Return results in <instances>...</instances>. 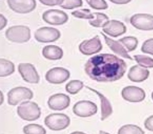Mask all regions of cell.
Masks as SVG:
<instances>
[{"instance_id": "cell-1", "label": "cell", "mask_w": 153, "mask_h": 134, "mask_svg": "<svg viewBox=\"0 0 153 134\" xmlns=\"http://www.w3.org/2000/svg\"><path fill=\"white\" fill-rule=\"evenodd\" d=\"M127 65L114 55L104 54L91 58L85 64V70L92 79L99 82H113L126 73Z\"/></svg>"}, {"instance_id": "cell-2", "label": "cell", "mask_w": 153, "mask_h": 134, "mask_svg": "<svg viewBox=\"0 0 153 134\" xmlns=\"http://www.w3.org/2000/svg\"><path fill=\"white\" fill-rule=\"evenodd\" d=\"M18 114L21 118L26 121L37 120L40 117L41 112L38 105L34 102L25 101L17 107Z\"/></svg>"}, {"instance_id": "cell-3", "label": "cell", "mask_w": 153, "mask_h": 134, "mask_svg": "<svg viewBox=\"0 0 153 134\" xmlns=\"http://www.w3.org/2000/svg\"><path fill=\"white\" fill-rule=\"evenodd\" d=\"M30 30L24 25H15L9 28L6 32V37L13 42L22 43L30 39Z\"/></svg>"}, {"instance_id": "cell-4", "label": "cell", "mask_w": 153, "mask_h": 134, "mask_svg": "<svg viewBox=\"0 0 153 134\" xmlns=\"http://www.w3.org/2000/svg\"><path fill=\"white\" fill-rule=\"evenodd\" d=\"M69 117L62 113H53L45 118L46 126L51 130L59 131L67 128L70 124Z\"/></svg>"}, {"instance_id": "cell-5", "label": "cell", "mask_w": 153, "mask_h": 134, "mask_svg": "<svg viewBox=\"0 0 153 134\" xmlns=\"http://www.w3.org/2000/svg\"><path fill=\"white\" fill-rule=\"evenodd\" d=\"M33 96V93L30 89L25 87H16L8 93V103L10 105L16 106L23 100H30Z\"/></svg>"}, {"instance_id": "cell-6", "label": "cell", "mask_w": 153, "mask_h": 134, "mask_svg": "<svg viewBox=\"0 0 153 134\" xmlns=\"http://www.w3.org/2000/svg\"><path fill=\"white\" fill-rule=\"evenodd\" d=\"M98 111L97 105L91 101H79L73 107V112L76 116L82 118L90 117L96 114Z\"/></svg>"}, {"instance_id": "cell-7", "label": "cell", "mask_w": 153, "mask_h": 134, "mask_svg": "<svg viewBox=\"0 0 153 134\" xmlns=\"http://www.w3.org/2000/svg\"><path fill=\"white\" fill-rule=\"evenodd\" d=\"M60 36L61 33L59 30L53 27H42L34 33L35 39L42 43L53 42L57 40Z\"/></svg>"}, {"instance_id": "cell-8", "label": "cell", "mask_w": 153, "mask_h": 134, "mask_svg": "<svg viewBox=\"0 0 153 134\" xmlns=\"http://www.w3.org/2000/svg\"><path fill=\"white\" fill-rule=\"evenodd\" d=\"M130 23L138 30L142 31L153 30V16L149 14H135L130 19Z\"/></svg>"}, {"instance_id": "cell-9", "label": "cell", "mask_w": 153, "mask_h": 134, "mask_svg": "<svg viewBox=\"0 0 153 134\" xmlns=\"http://www.w3.org/2000/svg\"><path fill=\"white\" fill-rule=\"evenodd\" d=\"M42 19L49 24L59 25L64 24L68 21V16L67 13L62 10L50 9L43 13Z\"/></svg>"}, {"instance_id": "cell-10", "label": "cell", "mask_w": 153, "mask_h": 134, "mask_svg": "<svg viewBox=\"0 0 153 134\" xmlns=\"http://www.w3.org/2000/svg\"><path fill=\"white\" fill-rule=\"evenodd\" d=\"M102 48V44L98 35H96L91 40L84 41L79 46L80 52L86 55L97 54L100 52Z\"/></svg>"}, {"instance_id": "cell-11", "label": "cell", "mask_w": 153, "mask_h": 134, "mask_svg": "<svg viewBox=\"0 0 153 134\" xmlns=\"http://www.w3.org/2000/svg\"><path fill=\"white\" fill-rule=\"evenodd\" d=\"M18 71L26 82L35 84L39 83V76L33 65L30 63H20L19 64Z\"/></svg>"}, {"instance_id": "cell-12", "label": "cell", "mask_w": 153, "mask_h": 134, "mask_svg": "<svg viewBox=\"0 0 153 134\" xmlns=\"http://www.w3.org/2000/svg\"><path fill=\"white\" fill-rule=\"evenodd\" d=\"M70 73L68 70L56 67L51 69L47 72L45 75L46 79L53 84H61L69 79Z\"/></svg>"}, {"instance_id": "cell-13", "label": "cell", "mask_w": 153, "mask_h": 134, "mask_svg": "<svg viewBox=\"0 0 153 134\" xmlns=\"http://www.w3.org/2000/svg\"><path fill=\"white\" fill-rule=\"evenodd\" d=\"M122 96L124 100L131 103L142 102L146 97V93L143 89L135 86H127L123 89Z\"/></svg>"}, {"instance_id": "cell-14", "label": "cell", "mask_w": 153, "mask_h": 134, "mask_svg": "<svg viewBox=\"0 0 153 134\" xmlns=\"http://www.w3.org/2000/svg\"><path fill=\"white\" fill-rule=\"evenodd\" d=\"M7 2L13 11L21 14L31 12L36 6L34 0H8Z\"/></svg>"}, {"instance_id": "cell-15", "label": "cell", "mask_w": 153, "mask_h": 134, "mask_svg": "<svg viewBox=\"0 0 153 134\" xmlns=\"http://www.w3.org/2000/svg\"><path fill=\"white\" fill-rule=\"evenodd\" d=\"M69 97L63 94H57L51 96L48 104L50 109L54 111H62L68 108L70 104Z\"/></svg>"}, {"instance_id": "cell-16", "label": "cell", "mask_w": 153, "mask_h": 134, "mask_svg": "<svg viewBox=\"0 0 153 134\" xmlns=\"http://www.w3.org/2000/svg\"><path fill=\"white\" fill-rule=\"evenodd\" d=\"M105 33L113 37L123 35L126 31V27L123 23L118 20H109L102 28Z\"/></svg>"}, {"instance_id": "cell-17", "label": "cell", "mask_w": 153, "mask_h": 134, "mask_svg": "<svg viewBox=\"0 0 153 134\" xmlns=\"http://www.w3.org/2000/svg\"><path fill=\"white\" fill-rule=\"evenodd\" d=\"M149 73L148 70L141 68L139 65H135L129 70L128 78L133 82H142L148 78Z\"/></svg>"}, {"instance_id": "cell-18", "label": "cell", "mask_w": 153, "mask_h": 134, "mask_svg": "<svg viewBox=\"0 0 153 134\" xmlns=\"http://www.w3.org/2000/svg\"><path fill=\"white\" fill-rule=\"evenodd\" d=\"M100 33L104 37L106 44L114 53L122 57L127 58L130 60H133V58L129 55L126 49L124 48L118 41H115L114 40L108 38L102 32H100Z\"/></svg>"}, {"instance_id": "cell-19", "label": "cell", "mask_w": 153, "mask_h": 134, "mask_svg": "<svg viewBox=\"0 0 153 134\" xmlns=\"http://www.w3.org/2000/svg\"><path fill=\"white\" fill-rule=\"evenodd\" d=\"M86 88L89 89L91 91L94 92L99 96L101 100V120L102 121L106 119L109 117L113 113V108L109 101L102 94L98 91L91 88L90 87H86Z\"/></svg>"}, {"instance_id": "cell-20", "label": "cell", "mask_w": 153, "mask_h": 134, "mask_svg": "<svg viewBox=\"0 0 153 134\" xmlns=\"http://www.w3.org/2000/svg\"><path fill=\"white\" fill-rule=\"evenodd\" d=\"M43 56L49 60H58L62 58L63 55L62 49L56 46L49 45L46 46L42 49Z\"/></svg>"}, {"instance_id": "cell-21", "label": "cell", "mask_w": 153, "mask_h": 134, "mask_svg": "<svg viewBox=\"0 0 153 134\" xmlns=\"http://www.w3.org/2000/svg\"><path fill=\"white\" fill-rule=\"evenodd\" d=\"M15 71V65L11 61L4 58L0 59V76L6 77L12 74Z\"/></svg>"}, {"instance_id": "cell-22", "label": "cell", "mask_w": 153, "mask_h": 134, "mask_svg": "<svg viewBox=\"0 0 153 134\" xmlns=\"http://www.w3.org/2000/svg\"><path fill=\"white\" fill-rule=\"evenodd\" d=\"M94 19L89 20L90 24L95 27H102L108 22L109 18L107 15L100 12L93 13Z\"/></svg>"}, {"instance_id": "cell-23", "label": "cell", "mask_w": 153, "mask_h": 134, "mask_svg": "<svg viewBox=\"0 0 153 134\" xmlns=\"http://www.w3.org/2000/svg\"><path fill=\"white\" fill-rule=\"evenodd\" d=\"M143 130L137 125L127 124L121 127L118 134H145Z\"/></svg>"}, {"instance_id": "cell-24", "label": "cell", "mask_w": 153, "mask_h": 134, "mask_svg": "<svg viewBox=\"0 0 153 134\" xmlns=\"http://www.w3.org/2000/svg\"><path fill=\"white\" fill-rule=\"evenodd\" d=\"M126 47L129 52L134 51L136 49L138 44V41L136 37L127 36L123 37L118 40Z\"/></svg>"}, {"instance_id": "cell-25", "label": "cell", "mask_w": 153, "mask_h": 134, "mask_svg": "<svg viewBox=\"0 0 153 134\" xmlns=\"http://www.w3.org/2000/svg\"><path fill=\"white\" fill-rule=\"evenodd\" d=\"M84 87V83L78 80L71 81L65 85V90L71 94H77Z\"/></svg>"}, {"instance_id": "cell-26", "label": "cell", "mask_w": 153, "mask_h": 134, "mask_svg": "<svg viewBox=\"0 0 153 134\" xmlns=\"http://www.w3.org/2000/svg\"><path fill=\"white\" fill-rule=\"evenodd\" d=\"M23 132L25 134H46V130L42 126L35 124L25 126Z\"/></svg>"}, {"instance_id": "cell-27", "label": "cell", "mask_w": 153, "mask_h": 134, "mask_svg": "<svg viewBox=\"0 0 153 134\" xmlns=\"http://www.w3.org/2000/svg\"><path fill=\"white\" fill-rule=\"evenodd\" d=\"M135 60L140 66L146 68H153V59L147 56L136 55L134 56Z\"/></svg>"}, {"instance_id": "cell-28", "label": "cell", "mask_w": 153, "mask_h": 134, "mask_svg": "<svg viewBox=\"0 0 153 134\" xmlns=\"http://www.w3.org/2000/svg\"><path fill=\"white\" fill-rule=\"evenodd\" d=\"M71 15L78 18L90 19V20L93 19L94 18L93 13H91L90 10L87 9L75 10L71 12Z\"/></svg>"}, {"instance_id": "cell-29", "label": "cell", "mask_w": 153, "mask_h": 134, "mask_svg": "<svg viewBox=\"0 0 153 134\" xmlns=\"http://www.w3.org/2000/svg\"><path fill=\"white\" fill-rule=\"evenodd\" d=\"M83 1L81 0H62L59 6L65 9L71 10L81 7Z\"/></svg>"}, {"instance_id": "cell-30", "label": "cell", "mask_w": 153, "mask_h": 134, "mask_svg": "<svg viewBox=\"0 0 153 134\" xmlns=\"http://www.w3.org/2000/svg\"><path fill=\"white\" fill-rule=\"evenodd\" d=\"M86 2L92 8L96 10H105L108 8V5L105 1L102 0H87Z\"/></svg>"}, {"instance_id": "cell-31", "label": "cell", "mask_w": 153, "mask_h": 134, "mask_svg": "<svg viewBox=\"0 0 153 134\" xmlns=\"http://www.w3.org/2000/svg\"><path fill=\"white\" fill-rule=\"evenodd\" d=\"M141 51L143 53L153 55V38L144 42L141 47Z\"/></svg>"}, {"instance_id": "cell-32", "label": "cell", "mask_w": 153, "mask_h": 134, "mask_svg": "<svg viewBox=\"0 0 153 134\" xmlns=\"http://www.w3.org/2000/svg\"><path fill=\"white\" fill-rule=\"evenodd\" d=\"M40 2L43 5L49 6H54L60 5L62 0H39Z\"/></svg>"}, {"instance_id": "cell-33", "label": "cell", "mask_w": 153, "mask_h": 134, "mask_svg": "<svg viewBox=\"0 0 153 134\" xmlns=\"http://www.w3.org/2000/svg\"><path fill=\"white\" fill-rule=\"evenodd\" d=\"M144 125L147 130L153 132V115L150 116L146 120Z\"/></svg>"}, {"instance_id": "cell-34", "label": "cell", "mask_w": 153, "mask_h": 134, "mask_svg": "<svg viewBox=\"0 0 153 134\" xmlns=\"http://www.w3.org/2000/svg\"><path fill=\"white\" fill-rule=\"evenodd\" d=\"M0 16H1V30L7 25V21L6 18L3 15L1 14Z\"/></svg>"}, {"instance_id": "cell-35", "label": "cell", "mask_w": 153, "mask_h": 134, "mask_svg": "<svg viewBox=\"0 0 153 134\" xmlns=\"http://www.w3.org/2000/svg\"><path fill=\"white\" fill-rule=\"evenodd\" d=\"M111 2L117 4H126L129 3L131 1H126V0H111Z\"/></svg>"}, {"instance_id": "cell-36", "label": "cell", "mask_w": 153, "mask_h": 134, "mask_svg": "<svg viewBox=\"0 0 153 134\" xmlns=\"http://www.w3.org/2000/svg\"><path fill=\"white\" fill-rule=\"evenodd\" d=\"M71 134H86L84 132H80V131H75V132H72Z\"/></svg>"}, {"instance_id": "cell-37", "label": "cell", "mask_w": 153, "mask_h": 134, "mask_svg": "<svg viewBox=\"0 0 153 134\" xmlns=\"http://www.w3.org/2000/svg\"><path fill=\"white\" fill-rule=\"evenodd\" d=\"M99 134H110L105 131H102V130H100Z\"/></svg>"}, {"instance_id": "cell-38", "label": "cell", "mask_w": 153, "mask_h": 134, "mask_svg": "<svg viewBox=\"0 0 153 134\" xmlns=\"http://www.w3.org/2000/svg\"><path fill=\"white\" fill-rule=\"evenodd\" d=\"M151 97H152V99L153 100V93H152V94H151Z\"/></svg>"}]
</instances>
